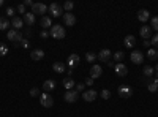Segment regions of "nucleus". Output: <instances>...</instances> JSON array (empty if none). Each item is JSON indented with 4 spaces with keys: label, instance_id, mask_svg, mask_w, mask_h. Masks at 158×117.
I'll list each match as a JSON object with an SVG mask.
<instances>
[{
    "label": "nucleus",
    "instance_id": "f257e3e1",
    "mask_svg": "<svg viewBox=\"0 0 158 117\" xmlns=\"http://www.w3.org/2000/svg\"><path fill=\"white\" fill-rule=\"evenodd\" d=\"M49 35H51L52 38H56V40H63V38H65V35H67V32H65V27H63V25L54 24V25L51 27V32H49Z\"/></svg>",
    "mask_w": 158,
    "mask_h": 117
},
{
    "label": "nucleus",
    "instance_id": "f03ea898",
    "mask_svg": "<svg viewBox=\"0 0 158 117\" xmlns=\"http://www.w3.org/2000/svg\"><path fill=\"white\" fill-rule=\"evenodd\" d=\"M117 94H118V97L120 98H130L131 95H133V89H131L128 84H122V86H118V89H117Z\"/></svg>",
    "mask_w": 158,
    "mask_h": 117
},
{
    "label": "nucleus",
    "instance_id": "7ed1b4c3",
    "mask_svg": "<svg viewBox=\"0 0 158 117\" xmlns=\"http://www.w3.org/2000/svg\"><path fill=\"white\" fill-rule=\"evenodd\" d=\"M40 103H41L43 108H52L54 106V98H52L49 94L43 92L41 95H40Z\"/></svg>",
    "mask_w": 158,
    "mask_h": 117
},
{
    "label": "nucleus",
    "instance_id": "20e7f679",
    "mask_svg": "<svg viewBox=\"0 0 158 117\" xmlns=\"http://www.w3.org/2000/svg\"><path fill=\"white\" fill-rule=\"evenodd\" d=\"M48 10H49V13L54 18H59V16H63V8L59 5V3H51L49 6H48Z\"/></svg>",
    "mask_w": 158,
    "mask_h": 117
},
{
    "label": "nucleus",
    "instance_id": "39448f33",
    "mask_svg": "<svg viewBox=\"0 0 158 117\" xmlns=\"http://www.w3.org/2000/svg\"><path fill=\"white\" fill-rule=\"evenodd\" d=\"M6 38H8V40L10 41H15V43H19L21 40H22V33L19 32V30H15V29H13V30H8V33H6Z\"/></svg>",
    "mask_w": 158,
    "mask_h": 117
},
{
    "label": "nucleus",
    "instance_id": "423d86ee",
    "mask_svg": "<svg viewBox=\"0 0 158 117\" xmlns=\"http://www.w3.org/2000/svg\"><path fill=\"white\" fill-rule=\"evenodd\" d=\"M97 97H98V94H97V90H94V89H89V90H85V92L82 94V98H84V101H87V103L95 101Z\"/></svg>",
    "mask_w": 158,
    "mask_h": 117
},
{
    "label": "nucleus",
    "instance_id": "0eeeda50",
    "mask_svg": "<svg viewBox=\"0 0 158 117\" xmlns=\"http://www.w3.org/2000/svg\"><path fill=\"white\" fill-rule=\"evenodd\" d=\"M63 22L67 27H73V25L76 24V16L73 15V13H63Z\"/></svg>",
    "mask_w": 158,
    "mask_h": 117
},
{
    "label": "nucleus",
    "instance_id": "6e6552de",
    "mask_svg": "<svg viewBox=\"0 0 158 117\" xmlns=\"http://www.w3.org/2000/svg\"><path fill=\"white\" fill-rule=\"evenodd\" d=\"M130 59H131V62H133V63L141 65V63L144 62V54H142V51H133V52H131V56H130Z\"/></svg>",
    "mask_w": 158,
    "mask_h": 117
},
{
    "label": "nucleus",
    "instance_id": "1a4fd4ad",
    "mask_svg": "<svg viewBox=\"0 0 158 117\" xmlns=\"http://www.w3.org/2000/svg\"><path fill=\"white\" fill-rule=\"evenodd\" d=\"M77 97H79V92H76V90H67L65 95H63V98H65V101H67V103L77 101Z\"/></svg>",
    "mask_w": 158,
    "mask_h": 117
},
{
    "label": "nucleus",
    "instance_id": "9d476101",
    "mask_svg": "<svg viewBox=\"0 0 158 117\" xmlns=\"http://www.w3.org/2000/svg\"><path fill=\"white\" fill-rule=\"evenodd\" d=\"M114 71L117 73V76H120V77H125L128 74V68H127V65H123V63H115Z\"/></svg>",
    "mask_w": 158,
    "mask_h": 117
},
{
    "label": "nucleus",
    "instance_id": "9b49d317",
    "mask_svg": "<svg viewBox=\"0 0 158 117\" xmlns=\"http://www.w3.org/2000/svg\"><path fill=\"white\" fill-rule=\"evenodd\" d=\"M103 74V68H101V65H92V68H90V77L92 79H97V77H100Z\"/></svg>",
    "mask_w": 158,
    "mask_h": 117
},
{
    "label": "nucleus",
    "instance_id": "f8f14e48",
    "mask_svg": "<svg viewBox=\"0 0 158 117\" xmlns=\"http://www.w3.org/2000/svg\"><path fill=\"white\" fill-rule=\"evenodd\" d=\"M46 11H48V6L44 3H33V6H32L33 15H44Z\"/></svg>",
    "mask_w": 158,
    "mask_h": 117
},
{
    "label": "nucleus",
    "instance_id": "ddd939ff",
    "mask_svg": "<svg viewBox=\"0 0 158 117\" xmlns=\"http://www.w3.org/2000/svg\"><path fill=\"white\" fill-rule=\"evenodd\" d=\"M139 35L144 38V40L152 38V27H150V25H142V27L139 29Z\"/></svg>",
    "mask_w": 158,
    "mask_h": 117
},
{
    "label": "nucleus",
    "instance_id": "4468645a",
    "mask_svg": "<svg viewBox=\"0 0 158 117\" xmlns=\"http://www.w3.org/2000/svg\"><path fill=\"white\" fill-rule=\"evenodd\" d=\"M79 63H81V57H79L77 54H70L68 62H67L68 67H70V68H74V67H77Z\"/></svg>",
    "mask_w": 158,
    "mask_h": 117
},
{
    "label": "nucleus",
    "instance_id": "2eb2a0df",
    "mask_svg": "<svg viewBox=\"0 0 158 117\" xmlns=\"http://www.w3.org/2000/svg\"><path fill=\"white\" fill-rule=\"evenodd\" d=\"M97 57H98L100 62H106V63H108L109 59H111V51H109V49H101L100 54H98Z\"/></svg>",
    "mask_w": 158,
    "mask_h": 117
},
{
    "label": "nucleus",
    "instance_id": "dca6fc26",
    "mask_svg": "<svg viewBox=\"0 0 158 117\" xmlns=\"http://www.w3.org/2000/svg\"><path fill=\"white\" fill-rule=\"evenodd\" d=\"M30 57H32V60H35V62L41 60V59L44 57V51H43V49H33L32 52H30Z\"/></svg>",
    "mask_w": 158,
    "mask_h": 117
},
{
    "label": "nucleus",
    "instance_id": "f3484780",
    "mask_svg": "<svg viewBox=\"0 0 158 117\" xmlns=\"http://www.w3.org/2000/svg\"><path fill=\"white\" fill-rule=\"evenodd\" d=\"M138 19L144 24V22H147L149 19H150V13L147 11V10H139L138 11Z\"/></svg>",
    "mask_w": 158,
    "mask_h": 117
},
{
    "label": "nucleus",
    "instance_id": "a211bd4d",
    "mask_svg": "<svg viewBox=\"0 0 158 117\" xmlns=\"http://www.w3.org/2000/svg\"><path fill=\"white\" fill-rule=\"evenodd\" d=\"M123 44H125V48H135L136 38H135L133 35H127V36L123 38Z\"/></svg>",
    "mask_w": 158,
    "mask_h": 117
},
{
    "label": "nucleus",
    "instance_id": "6ab92c4d",
    "mask_svg": "<svg viewBox=\"0 0 158 117\" xmlns=\"http://www.w3.org/2000/svg\"><path fill=\"white\" fill-rule=\"evenodd\" d=\"M56 87H57V84H56V81H52V79H48V81H44V84H43V89L46 90V94L52 92Z\"/></svg>",
    "mask_w": 158,
    "mask_h": 117
},
{
    "label": "nucleus",
    "instance_id": "aec40b11",
    "mask_svg": "<svg viewBox=\"0 0 158 117\" xmlns=\"http://www.w3.org/2000/svg\"><path fill=\"white\" fill-rule=\"evenodd\" d=\"M52 70L59 74H62V73H65L67 67H65V63H62V62H56V63H52Z\"/></svg>",
    "mask_w": 158,
    "mask_h": 117
},
{
    "label": "nucleus",
    "instance_id": "412c9836",
    "mask_svg": "<svg viewBox=\"0 0 158 117\" xmlns=\"http://www.w3.org/2000/svg\"><path fill=\"white\" fill-rule=\"evenodd\" d=\"M25 24H27V25H33L35 24V15H33V13L30 11H27V13H25V15H24V19H22Z\"/></svg>",
    "mask_w": 158,
    "mask_h": 117
},
{
    "label": "nucleus",
    "instance_id": "4be33fe9",
    "mask_svg": "<svg viewBox=\"0 0 158 117\" xmlns=\"http://www.w3.org/2000/svg\"><path fill=\"white\" fill-rule=\"evenodd\" d=\"M142 71H144V76H146L147 79H150V77L155 74V68H153V67H150V65H146Z\"/></svg>",
    "mask_w": 158,
    "mask_h": 117
},
{
    "label": "nucleus",
    "instance_id": "5701e85b",
    "mask_svg": "<svg viewBox=\"0 0 158 117\" xmlns=\"http://www.w3.org/2000/svg\"><path fill=\"white\" fill-rule=\"evenodd\" d=\"M147 89H149V92L155 94L156 90H158V79H152V81H149V82H147Z\"/></svg>",
    "mask_w": 158,
    "mask_h": 117
},
{
    "label": "nucleus",
    "instance_id": "b1692460",
    "mask_svg": "<svg viewBox=\"0 0 158 117\" xmlns=\"http://www.w3.org/2000/svg\"><path fill=\"white\" fill-rule=\"evenodd\" d=\"M11 25L15 27V30H19V29H22L24 21H22L21 18H13V21H11Z\"/></svg>",
    "mask_w": 158,
    "mask_h": 117
},
{
    "label": "nucleus",
    "instance_id": "393cba45",
    "mask_svg": "<svg viewBox=\"0 0 158 117\" xmlns=\"http://www.w3.org/2000/svg\"><path fill=\"white\" fill-rule=\"evenodd\" d=\"M74 86H76V82L71 79V77H65V79H63V87L67 90H73Z\"/></svg>",
    "mask_w": 158,
    "mask_h": 117
},
{
    "label": "nucleus",
    "instance_id": "a878e982",
    "mask_svg": "<svg viewBox=\"0 0 158 117\" xmlns=\"http://www.w3.org/2000/svg\"><path fill=\"white\" fill-rule=\"evenodd\" d=\"M41 27L43 29H51L52 27V21H51L49 16H43L41 18Z\"/></svg>",
    "mask_w": 158,
    "mask_h": 117
},
{
    "label": "nucleus",
    "instance_id": "bb28decb",
    "mask_svg": "<svg viewBox=\"0 0 158 117\" xmlns=\"http://www.w3.org/2000/svg\"><path fill=\"white\" fill-rule=\"evenodd\" d=\"M147 57H149L150 60H156V59H158V51H156L155 48L147 49Z\"/></svg>",
    "mask_w": 158,
    "mask_h": 117
},
{
    "label": "nucleus",
    "instance_id": "cd10ccee",
    "mask_svg": "<svg viewBox=\"0 0 158 117\" xmlns=\"http://www.w3.org/2000/svg\"><path fill=\"white\" fill-rule=\"evenodd\" d=\"M15 46H16V48L22 46V48H25V49H29V48H30V41L27 40V38H22L19 43H15Z\"/></svg>",
    "mask_w": 158,
    "mask_h": 117
},
{
    "label": "nucleus",
    "instance_id": "c85d7f7f",
    "mask_svg": "<svg viewBox=\"0 0 158 117\" xmlns=\"http://www.w3.org/2000/svg\"><path fill=\"white\" fill-rule=\"evenodd\" d=\"M8 27H10V22H8V19L0 16V30H8Z\"/></svg>",
    "mask_w": 158,
    "mask_h": 117
},
{
    "label": "nucleus",
    "instance_id": "c756f323",
    "mask_svg": "<svg viewBox=\"0 0 158 117\" xmlns=\"http://www.w3.org/2000/svg\"><path fill=\"white\" fill-rule=\"evenodd\" d=\"M123 59H125V52H122V51H117V52L114 54V60H115V63H120Z\"/></svg>",
    "mask_w": 158,
    "mask_h": 117
},
{
    "label": "nucleus",
    "instance_id": "7c9ffc66",
    "mask_svg": "<svg viewBox=\"0 0 158 117\" xmlns=\"http://www.w3.org/2000/svg\"><path fill=\"white\" fill-rule=\"evenodd\" d=\"M73 8H74V3L71 2V0H67V2L63 3V10L67 11V13H70V11H71Z\"/></svg>",
    "mask_w": 158,
    "mask_h": 117
},
{
    "label": "nucleus",
    "instance_id": "2f4dec72",
    "mask_svg": "<svg viewBox=\"0 0 158 117\" xmlns=\"http://www.w3.org/2000/svg\"><path fill=\"white\" fill-rule=\"evenodd\" d=\"M97 59H98V57H97V54H94V52H87V54H85V60H87L89 63H94Z\"/></svg>",
    "mask_w": 158,
    "mask_h": 117
},
{
    "label": "nucleus",
    "instance_id": "473e14b6",
    "mask_svg": "<svg viewBox=\"0 0 158 117\" xmlns=\"http://www.w3.org/2000/svg\"><path fill=\"white\" fill-rule=\"evenodd\" d=\"M100 95H101L103 100H109V98H111V90H109V89H103Z\"/></svg>",
    "mask_w": 158,
    "mask_h": 117
},
{
    "label": "nucleus",
    "instance_id": "72a5a7b5",
    "mask_svg": "<svg viewBox=\"0 0 158 117\" xmlns=\"http://www.w3.org/2000/svg\"><path fill=\"white\" fill-rule=\"evenodd\" d=\"M8 54V46L6 44H3V43H0V56H6Z\"/></svg>",
    "mask_w": 158,
    "mask_h": 117
},
{
    "label": "nucleus",
    "instance_id": "f704fd0d",
    "mask_svg": "<svg viewBox=\"0 0 158 117\" xmlns=\"http://www.w3.org/2000/svg\"><path fill=\"white\" fill-rule=\"evenodd\" d=\"M150 27H152V30H156L158 32V16H153L152 18V25H150Z\"/></svg>",
    "mask_w": 158,
    "mask_h": 117
},
{
    "label": "nucleus",
    "instance_id": "c9c22d12",
    "mask_svg": "<svg viewBox=\"0 0 158 117\" xmlns=\"http://www.w3.org/2000/svg\"><path fill=\"white\" fill-rule=\"evenodd\" d=\"M40 95H41V92H40L38 87H32L30 89V97H40Z\"/></svg>",
    "mask_w": 158,
    "mask_h": 117
},
{
    "label": "nucleus",
    "instance_id": "e433bc0d",
    "mask_svg": "<svg viewBox=\"0 0 158 117\" xmlns=\"http://www.w3.org/2000/svg\"><path fill=\"white\" fill-rule=\"evenodd\" d=\"M6 16H10V18H13V16H15V8L8 6V8H6Z\"/></svg>",
    "mask_w": 158,
    "mask_h": 117
},
{
    "label": "nucleus",
    "instance_id": "4c0bfd02",
    "mask_svg": "<svg viewBox=\"0 0 158 117\" xmlns=\"http://www.w3.org/2000/svg\"><path fill=\"white\" fill-rule=\"evenodd\" d=\"M150 43H152L155 48H158V33H155V36H153L152 40H150Z\"/></svg>",
    "mask_w": 158,
    "mask_h": 117
},
{
    "label": "nucleus",
    "instance_id": "58836bf2",
    "mask_svg": "<svg viewBox=\"0 0 158 117\" xmlns=\"http://www.w3.org/2000/svg\"><path fill=\"white\" fill-rule=\"evenodd\" d=\"M18 11H19V13H22V15H25V13H27V11H25V6H24V3L18 5Z\"/></svg>",
    "mask_w": 158,
    "mask_h": 117
},
{
    "label": "nucleus",
    "instance_id": "ea45409f",
    "mask_svg": "<svg viewBox=\"0 0 158 117\" xmlns=\"http://www.w3.org/2000/svg\"><path fill=\"white\" fill-rule=\"evenodd\" d=\"M24 6H33L32 0H24Z\"/></svg>",
    "mask_w": 158,
    "mask_h": 117
},
{
    "label": "nucleus",
    "instance_id": "a19ab883",
    "mask_svg": "<svg viewBox=\"0 0 158 117\" xmlns=\"http://www.w3.org/2000/svg\"><path fill=\"white\" fill-rule=\"evenodd\" d=\"M84 87H85V84H77V86H76V92H81Z\"/></svg>",
    "mask_w": 158,
    "mask_h": 117
},
{
    "label": "nucleus",
    "instance_id": "79ce46f5",
    "mask_svg": "<svg viewBox=\"0 0 158 117\" xmlns=\"http://www.w3.org/2000/svg\"><path fill=\"white\" fill-rule=\"evenodd\" d=\"M94 84V79H92V77H87L85 79V86H92Z\"/></svg>",
    "mask_w": 158,
    "mask_h": 117
},
{
    "label": "nucleus",
    "instance_id": "37998d69",
    "mask_svg": "<svg viewBox=\"0 0 158 117\" xmlns=\"http://www.w3.org/2000/svg\"><path fill=\"white\" fill-rule=\"evenodd\" d=\"M48 36H49V32L43 30V32H41V38H48Z\"/></svg>",
    "mask_w": 158,
    "mask_h": 117
},
{
    "label": "nucleus",
    "instance_id": "c03bdc74",
    "mask_svg": "<svg viewBox=\"0 0 158 117\" xmlns=\"http://www.w3.org/2000/svg\"><path fill=\"white\" fill-rule=\"evenodd\" d=\"M152 43H150V40H144V46H146V48H149Z\"/></svg>",
    "mask_w": 158,
    "mask_h": 117
},
{
    "label": "nucleus",
    "instance_id": "a18cd8bd",
    "mask_svg": "<svg viewBox=\"0 0 158 117\" xmlns=\"http://www.w3.org/2000/svg\"><path fill=\"white\" fill-rule=\"evenodd\" d=\"M108 65H109L111 68H114V67H115V63H114V62H108Z\"/></svg>",
    "mask_w": 158,
    "mask_h": 117
},
{
    "label": "nucleus",
    "instance_id": "49530a36",
    "mask_svg": "<svg viewBox=\"0 0 158 117\" xmlns=\"http://www.w3.org/2000/svg\"><path fill=\"white\" fill-rule=\"evenodd\" d=\"M155 71H158V63L155 65Z\"/></svg>",
    "mask_w": 158,
    "mask_h": 117
},
{
    "label": "nucleus",
    "instance_id": "de8ad7c7",
    "mask_svg": "<svg viewBox=\"0 0 158 117\" xmlns=\"http://www.w3.org/2000/svg\"><path fill=\"white\" fill-rule=\"evenodd\" d=\"M155 79H158V71L155 73Z\"/></svg>",
    "mask_w": 158,
    "mask_h": 117
},
{
    "label": "nucleus",
    "instance_id": "09e8293b",
    "mask_svg": "<svg viewBox=\"0 0 158 117\" xmlns=\"http://www.w3.org/2000/svg\"><path fill=\"white\" fill-rule=\"evenodd\" d=\"M3 5V0H0V6H2Z\"/></svg>",
    "mask_w": 158,
    "mask_h": 117
}]
</instances>
